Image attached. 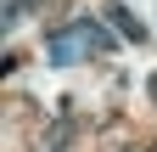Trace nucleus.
I'll list each match as a JSON object with an SVG mask.
<instances>
[{
    "label": "nucleus",
    "mask_w": 157,
    "mask_h": 152,
    "mask_svg": "<svg viewBox=\"0 0 157 152\" xmlns=\"http://www.w3.org/2000/svg\"><path fill=\"white\" fill-rule=\"evenodd\" d=\"M23 11H28V0H6V11H0V17H6V28H11V23H17Z\"/></svg>",
    "instance_id": "obj_3"
},
{
    "label": "nucleus",
    "mask_w": 157,
    "mask_h": 152,
    "mask_svg": "<svg viewBox=\"0 0 157 152\" xmlns=\"http://www.w3.org/2000/svg\"><path fill=\"white\" fill-rule=\"evenodd\" d=\"M112 23H118V34H124V40H146V28L135 23L129 11H112Z\"/></svg>",
    "instance_id": "obj_2"
},
{
    "label": "nucleus",
    "mask_w": 157,
    "mask_h": 152,
    "mask_svg": "<svg viewBox=\"0 0 157 152\" xmlns=\"http://www.w3.org/2000/svg\"><path fill=\"white\" fill-rule=\"evenodd\" d=\"M45 51H51V62H56V68H67L73 56L112 51V34H107L101 23H90V17H78V23H67V28H56V34H51V40H45Z\"/></svg>",
    "instance_id": "obj_1"
}]
</instances>
